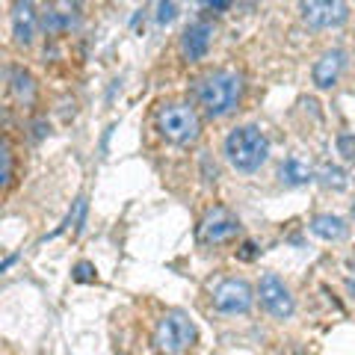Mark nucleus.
Wrapping results in <instances>:
<instances>
[{"mask_svg": "<svg viewBox=\"0 0 355 355\" xmlns=\"http://www.w3.org/2000/svg\"><path fill=\"white\" fill-rule=\"evenodd\" d=\"M243 98V77L231 69H219L205 74L196 83V101L207 119H222L240 104Z\"/></svg>", "mask_w": 355, "mask_h": 355, "instance_id": "1", "label": "nucleus"}, {"mask_svg": "<svg viewBox=\"0 0 355 355\" xmlns=\"http://www.w3.org/2000/svg\"><path fill=\"white\" fill-rule=\"evenodd\" d=\"M225 157L237 172L252 175L270 160V139H266V133L254 125L234 128L225 137Z\"/></svg>", "mask_w": 355, "mask_h": 355, "instance_id": "2", "label": "nucleus"}, {"mask_svg": "<svg viewBox=\"0 0 355 355\" xmlns=\"http://www.w3.org/2000/svg\"><path fill=\"white\" fill-rule=\"evenodd\" d=\"M157 130L175 146H190L202 133V121L190 104H166L157 113Z\"/></svg>", "mask_w": 355, "mask_h": 355, "instance_id": "3", "label": "nucleus"}, {"mask_svg": "<svg viewBox=\"0 0 355 355\" xmlns=\"http://www.w3.org/2000/svg\"><path fill=\"white\" fill-rule=\"evenodd\" d=\"M193 340H196V323L190 320L187 311H166L157 329H154V343H157V349L166 355L184 352Z\"/></svg>", "mask_w": 355, "mask_h": 355, "instance_id": "4", "label": "nucleus"}, {"mask_svg": "<svg viewBox=\"0 0 355 355\" xmlns=\"http://www.w3.org/2000/svg\"><path fill=\"white\" fill-rule=\"evenodd\" d=\"M210 299H214V308L225 317L249 314L254 305V287L246 279H222L210 291Z\"/></svg>", "mask_w": 355, "mask_h": 355, "instance_id": "5", "label": "nucleus"}, {"mask_svg": "<svg viewBox=\"0 0 355 355\" xmlns=\"http://www.w3.org/2000/svg\"><path fill=\"white\" fill-rule=\"evenodd\" d=\"M258 296H261V305L270 311L275 320L293 317L296 299H293V293L287 291V284H284L275 272H266L263 279H261V284H258Z\"/></svg>", "mask_w": 355, "mask_h": 355, "instance_id": "6", "label": "nucleus"}, {"mask_svg": "<svg viewBox=\"0 0 355 355\" xmlns=\"http://www.w3.org/2000/svg\"><path fill=\"white\" fill-rule=\"evenodd\" d=\"M299 9H302V21L314 30L340 27L349 18V6L340 3V0H311V3H302Z\"/></svg>", "mask_w": 355, "mask_h": 355, "instance_id": "7", "label": "nucleus"}, {"mask_svg": "<svg viewBox=\"0 0 355 355\" xmlns=\"http://www.w3.org/2000/svg\"><path fill=\"white\" fill-rule=\"evenodd\" d=\"M240 234V219L231 214L228 207H214L210 214L205 216L202 228H198V237L207 246H219V243H228Z\"/></svg>", "mask_w": 355, "mask_h": 355, "instance_id": "8", "label": "nucleus"}, {"mask_svg": "<svg viewBox=\"0 0 355 355\" xmlns=\"http://www.w3.org/2000/svg\"><path fill=\"white\" fill-rule=\"evenodd\" d=\"M214 36H216V30H214L210 21H196V24H190L184 30V36H181L184 60H190V62L205 60L207 51H210V44H214Z\"/></svg>", "mask_w": 355, "mask_h": 355, "instance_id": "9", "label": "nucleus"}, {"mask_svg": "<svg viewBox=\"0 0 355 355\" xmlns=\"http://www.w3.org/2000/svg\"><path fill=\"white\" fill-rule=\"evenodd\" d=\"M343 69H347V53L340 48H331L326 53H320V60L314 62V69H311V77H314V86L317 89H331L338 86Z\"/></svg>", "mask_w": 355, "mask_h": 355, "instance_id": "10", "label": "nucleus"}, {"mask_svg": "<svg viewBox=\"0 0 355 355\" xmlns=\"http://www.w3.org/2000/svg\"><path fill=\"white\" fill-rule=\"evenodd\" d=\"M77 3H57L51 9H44L42 12V30L48 33V36H62V33H69L77 27V21H80V15H77Z\"/></svg>", "mask_w": 355, "mask_h": 355, "instance_id": "11", "label": "nucleus"}, {"mask_svg": "<svg viewBox=\"0 0 355 355\" xmlns=\"http://www.w3.org/2000/svg\"><path fill=\"white\" fill-rule=\"evenodd\" d=\"M39 24H42V18L36 12V6L33 3H15V9H12V33H15L18 44H30L33 36H36Z\"/></svg>", "mask_w": 355, "mask_h": 355, "instance_id": "12", "label": "nucleus"}, {"mask_svg": "<svg viewBox=\"0 0 355 355\" xmlns=\"http://www.w3.org/2000/svg\"><path fill=\"white\" fill-rule=\"evenodd\" d=\"M279 178H282V184L284 187H305L311 184L317 178L314 172V166H311L305 157H299V154H291L282 166H279Z\"/></svg>", "mask_w": 355, "mask_h": 355, "instance_id": "13", "label": "nucleus"}, {"mask_svg": "<svg viewBox=\"0 0 355 355\" xmlns=\"http://www.w3.org/2000/svg\"><path fill=\"white\" fill-rule=\"evenodd\" d=\"M311 234L314 237H320V240H326V243H338V240H343L347 237V222H343L340 216H335V214H320V216H314L311 219Z\"/></svg>", "mask_w": 355, "mask_h": 355, "instance_id": "14", "label": "nucleus"}, {"mask_svg": "<svg viewBox=\"0 0 355 355\" xmlns=\"http://www.w3.org/2000/svg\"><path fill=\"white\" fill-rule=\"evenodd\" d=\"M9 89H12L15 101L21 104H30L36 98V83H33V74L24 69H12L9 71Z\"/></svg>", "mask_w": 355, "mask_h": 355, "instance_id": "15", "label": "nucleus"}, {"mask_svg": "<svg viewBox=\"0 0 355 355\" xmlns=\"http://www.w3.org/2000/svg\"><path fill=\"white\" fill-rule=\"evenodd\" d=\"M317 178H320V184H323V187H329V190H347V184H349L347 172H343L340 166H331V163L320 166Z\"/></svg>", "mask_w": 355, "mask_h": 355, "instance_id": "16", "label": "nucleus"}, {"mask_svg": "<svg viewBox=\"0 0 355 355\" xmlns=\"http://www.w3.org/2000/svg\"><path fill=\"white\" fill-rule=\"evenodd\" d=\"M335 146H338V154L347 163H355V133H338V139H335Z\"/></svg>", "mask_w": 355, "mask_h": 355, "instance_id": "17", "label": "nucleus"}, {"mask_svg": "<svg viewBox=\"0 0 355 355\" xmlns=\"http://www.w3.org/2000/svg\"><path fill=\"white\" fill-rule=\"evenodd\" d=\"M154 9H157V12H154V21H157L160 27L172 24V21L178 18V3H157Z\"/></svg>", "mask_w": 355, "mask_h": 355, "instance_id": "18", "label": "nucleus"}, {"mask_svg": "<svg viewBox=\"0 0 355 355\" xmlns=\"http://www.w3.org/2000/svg\"><path fill=\"white\" fill-rule=\"evenodd\" d=\"M0 157H3V175H0V181H3V187H9V181H12V148H9V142H3Z\"/></svg>", "mask_w": 355, "mask_h": 355, "instance_id": "19", "label": "nucleus"}, {"mask_svg": "<svg viewBox=\"0 0 355 355\" xmlns=\"http://www.w3.org/2000/svg\"><path fill=\"white\" fill-rule=\"evenodd\" d=\"M74 279H77V282H95V266L86 263V261L77 263V266H74Z\"/></svg>", "mask_w": 355, "mask_h": 355, "instance_id": "20", "label": "nucleus"}, {"mask_svg": "<svg viewBox=\"0 0 355 355\" xmlns=\"http://www.w3.org/2000/svg\"><path fill=\"white\" fill-rule=\"evenodd\" d=\"M205 9H210V12H225V9H231V3H228V0H216V3H214V0H207V3H202Z\"/></svg>", "mask_w": 355, "mask_h": 355, "instance_id": "21", "label": "nucleus"}, {"mask_svg": "<svg viewBox=\"0 0 355 355\" xmlns=\"http://www.w3.org/2000/svg\"><path fill=\"white\" fill-rule=\"evenodd\" d=\"M33 130H36V133H33V137H36V139H42V137H44V133H48L51 128L44 125V121H36V125H33Z\"/></svg>", "mask_w": 355, "mask_h": 355, "instance_id": "22", "label": "nucleus"}, {"mask_svg": "<svg viewBox=\"0 0 355 355\" xmlns=\"http://www.w3.org/2000/svg\"><path fill=\"white\" fill-rule=\"evenodd\" d=\"M240 258H243V261H252V258H254V243H246V246H243Z\"/></svg>", "mask_w": 355, "mask_h": 355, "instance_id": "23", "label": "nucleus"}, {"mask_svg": "<svg viewBox=\"0 0 355 355\" xmlns=\"http://www.w3.org/2000/svg\"><path fill=\"white\" fill-rule=\"evenodd\" d=\"M12 263H15V254H9V258L3 261V266H0V270H3V272H6V270H9V266H12Z\"/></svg>", "mask_w": 355, "mask_h": 355, "instance_id": "24", "label": "nucleus"}, {"mask_svg": "<svg viewBox=\"0 0 355 355\" xmlns=\"http://www.w3.org/2000/svg\"><path fill=\"white\" fill-rule=\"evenodd\" d=\"M352 216H355V205H352Z\"/></svg>", "mask_w": 355, "mask_h": 355, "instance_id": "25", "label": "nucleus"}]
</instances>
